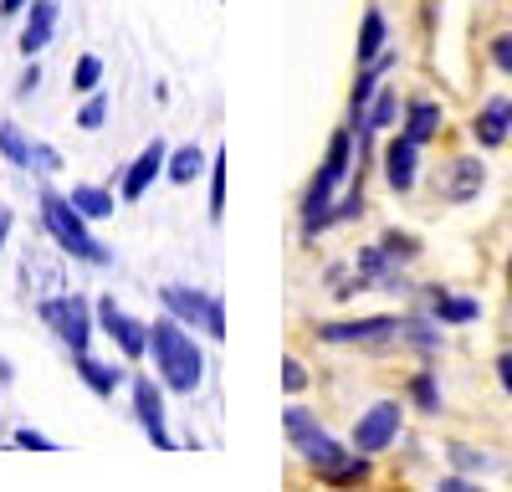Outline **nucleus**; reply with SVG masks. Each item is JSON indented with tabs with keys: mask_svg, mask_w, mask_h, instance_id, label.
Segmentation results:
<instances>
[{
	"mask_svg": "<svg viewBox=\"0 0 512 492\" xmlns=\"http://www.w3.org/2000/svg\"><path fill=\"white\" fill-rule=\"evenodd\" d=\"M400 328V318L379 313V318H349V323H323L318 339L323 344H374V339H390Z\"/></svg>",
	"mask_w": 512,
	"mask_h": 492,
	"instance_id": "obj_8",
	"label": "nucleus"
},
{
	"mask_svg": "<svg viewBox=\"0 0 512 492\" xmlns=\"http://www.w3.org/2000/svg\"><path fill=\"white\" fill-rule=\"evenodd\" d=\"M0 159H11V164H21V170H31V144H26V134L16 129V123H0Z\"/></svg>",
	"mask_w": 512,
	"mask_h": 492,
	"instance_id": "obj_23",
	"label": "nucleus"
},
{
	"mask_svg": "<svg viewBox=\"0 0 512 492\" xmlns=\"http://www.w3.org/2000/svg\"><path fill=\"white\" fill-rule=\"evenodd\" d=\"M436 129H441V108H436L431 98H415V103L405 108V134H410L415 144H425V139H436Z\"/></svg>",
	"mask_w": 512,
	"mask_h": 492,
	"instance_id": "obj_15",
	"label": "nucleus"
},
{
	"mask_svg": "<svg viewBox=\"0 0 512 492\" xmlns=\"http://www.w3.org/2000/svg\"><path fill=\"white\" fill-rule=\"evenodd\" d=\"M395 113H400L395 93H374V98H369V108H364V113H354V118H364L369 129H390V123H395Z\"/></svg>",
	"mask_w": 512,
	"mask_h": 492,
	"instance_id": "obj_24",
	"label": "nucleus"
},
{
	"mask_svg": "<svg viewBox=\"0 0 512 492\" xmlns=\"http://www.w3.org/2000/svg\"><path fill=\"white\" fill-rule=\"evenodd\" d=\"M497 380H502V390L512 395V354H502V359H497Z\"/></svg>",
	"mask_w": 512,
	"mask_h": 492,
	"instance_id": "obj_35",
	"label": "nucleus"
},
{
	"mask_svg": "<svg viewBox=\"0 0 512 492\" xmlns=\"http://www.w3.org/2000/svg\"><path fill=\"white\" fill-rule=\"evenodd\" d=\"M103 118H108V98H103V93H93L88 103L77 108V129H88V134H93V129H103Z\"/></svg>",
	"mask_w": 512,
	"mask_h": 492,
	"instance_id": "obj_28",
	"label": "nucleus"
},
{
	"mask_svg": "<svg viewBox=\"0 0 512 492\" xmlns=\"http://www.w3.org/2000/svg\"><path fill=\"white\" fill-rule=\"evenodd\" d=\"M282 426H287V436H292V446H297V451H303V446H308V441H313V436L323 431V426H318V421L308 416L303 405H287V416H282Z\"/></svg>",
	"mask_w": 512,
	"mask_h": 492,
	"instance_id": "obj_22",
	"label": "nucleus"
},
{
	"mask_svg": "<svg viewBox=\"0 0 512 492\" xmlns=\"http://www.w3.org/2000/svg\"><path fill=\"white\" fill-rule=\"evenodd\" d=\"M0 385H11V364L6 359H0Z\"/></svg>",
	"mask_w": 512,
	"mask_h": 492,
	"instance_id": "obj_40",
	"label": "nucleus"
},
{
	"mask_svg": "<svg viewBox=\"0 0 512 492\" xmlns=\"http://www.w3.org/2000/svg\"><path fill=\"white\" fill-rule=\"evenodd\" d=\"M492 62H497L502 72H512V31H507V36H492Z\"/></svg>",
	"mask_w": 512,
	"mask_h": 492,
	"instance_id": "obj_33",
	"label": "nucleus"
},
{
	"mask_svg": "<svg viewBox=\"0 0 512 492\" xmlns=\"http://www.w3.org/2000/svg\"><path fill=\"white\" fill-rule=\"evenodd\" d=\"M410 395H415L420 410H441V390H436V375H431V369H420V375L410 380Z\"/></svg>",
	"mask_w": 512,
	"mask_h": 492,
	"instance_id": "obj_26",
	"label": "nucleus"
},
{
	"mask_svg": "<svg viewBox=\"0 0 512 492\" xmlns=\"http://www.w3.org/2000/svg\"><path fill=\"white\" fill-rule=\"evenodd\" d=\"M507 277H512V262H507Z\"/></svg>",
	"mask_w": 512,
	"mask_h": 492,
	"instance_id": "obj_41",
	"label": "nucleus"
},
{
	"mask_svg": "<svg viewBox=\"0 0 512 492\" xmlns=\"http://www.w3.org/2000/svg\"><path fill=\"white\" fill-rule=\"evenodd\" d=\"M282 385H287V395H297V390L308 385V369L297 364V359H287V364H282Z\"/></svg>",
	"mask_w": 512,
	"mask_h": 492,
	"instance_id": "obj_31",
	"label": "nucleus"
},
{
	"mask_svg": "<svg viewBox=\"0 0 512 492\" xmlns=\"http://www.w3.org/2000/svg\"><path fill=\"white\" fill-rule=\"evenodd\" d=\"M31 6V0H0V11H6V16H16V11H26Z\"/></svg>",
	"mask_w": 512,
	"mask_h": 492,
	"instance_id": "obj_39",
	"label": "nucleus"
},
{
	"mask_svg": "<svg viewBox=\"0 0 512 492\" xmlns=\"http://www.w3.org/2000/svg\"><path fill=\"white\" fill-rule=\"evenodd\" d=\"M395 67V52H379L374 62H364V72H359V82H354V113H364L369 108V98L379 93V77Z\"/></svg>",
	"mask_w": 512,
	"mask_h": 492,
	"instance_id": "obj_16",
	"label": "nucleus"
},
{
	"mask_svg": "<svg viewBox=\"0 0 512 492\" xmlns=\"http://www.w3.org/2000/svg\"><path fill=\"white\" fill-rule=\"evenodd\" d=\"M395 436H400V405L395 400L369 405L364 416H359V426H354V446L364 451V457H369V451H384Z\"/></svg>",
	"mask_w": 512,
	"mask_h": 492,
	"instance_id": "obj_7",
	"label": "nucleus"
},
{
	"mask_svg": "<svg viewBox=\"0 0 512 492\" xmlns=\"http://www.w3.org/2000/svg\"><path fill=\"white\" fill-rule=\"evenodd\" d=\"M482 190V159H456V180H451V200L466 205Z\"/></svg>",
	"mask_w": 512,
	"mask_h": 492,
	"instance_id": "obj_19",
	"label": "nucleus"
},
{
	"mask_svg": "<svg viewBox=\"0 0 512 492\" xmlns=\"http://www.w3.org/2000/svg\"><path fill=\"white\" fill-rule=\"evenodd\" d=\"M98 328L123 349V359H139V354H149V328L139 323V318H128L113 298H98Z\"/></svg>",
	"mask_w": 512,
	"mask_h": 492,
	"instance_id": "obj_6",
	"label": "nucleus"
},
{
	"mask_svg": "<svg viewBox=\"0 0 512 492\" xmlns=\"http://www.w3.org/2000/svg\"><path fill=\"white\" fill-rule=\"evenodd\" d=\"M226 211V154H216V164H210V216L221 221Z\"/></svg>",
	"mask_w": 512,
	"mask_h": 492,
	"instance_id": "obj_27",
	"label": "nucleus"
},
{
	"mask_svg": "<svg viewBox=\"0 0 512 492\" xmlns=\"http://www.w3.org/2000/svg\"><path fill=\"white\" fill-rule=\"evenodd\" d=\"M16 446H26V451H57V441H52V436H41V431H31V426H21V431H16Z\"/></svg>",
	"mask_w": 512,
	"mask_h": 492,
	"instance_id": "obj_30",
	"label": "nucleus"
},
{
	"mask_svg": "<svg viewBox=\"0 0 512 492\" xmlns=\"http://www.w3.org/2000/svg\"><path fill=\"white\" fill-rule=\"evenodd\" d=\"M431 308H436V318H441V323H477V313H482L472 298H451V293H436V298H431Z\"/></svg>",
	"mask_w": 512,
	"mask_h": 492,
	"instance_id": "obj_21",
	"label": "nucleus"
},
{
	"mask_svg": "<svg viewBox=\"0 0 512 492\" xmlns=\"http://www.w3.org/2000/svg\"><path fill=\"white\" fill-rule=\"evenodd\" d=\"M441 492H472V482H466V477H446Z\"/></svg>",
	"mask_w": 512,
	"mask_h": 492,
	"instance_id": "obj_37",
	"label": "nucleus"
},
{
	"mask_svg": "<svg viewBox=\"0 0 512 492\" xmlns=\"http://www.w3.org/2000/svg\"><path fill=\"white\" fill-rule=\"evenodd\" d=\"M159 298L180 323H195L210 339H226V308H221L216 293H195V287H185V282H164Z\"/></svg>",
	"mask_w": 512,
	"mask_h": 492,
	"instance_id": "obj_4",
	"label": "nucleus"
},
{
	"mask_svg": "<svg viewBox=\"0 0 512 492\" xmlns=\"http://www.w3.org/2000/svg\"><path fill=\"white\" fill-rule=\"evenodd\" d=\"M384 16L379 11H364V26H359V62H374L379 52H384Z\"/></svg>",
	"mask_w": 512,
	"mask_h": 492,
	"instance_id": "obj_20",
	"label": "nucleus"
},
{
	"mask_svg": "<svg viewBox=\"0 0 512 492\" xmlns=\"http://www.w3.org/2000/svg\"><path fill=\"white\" fill-rule=\"evenodd\" d=\"M67 200H72V205H77V211L88 216V221H103V216H113V190H103V185H77Z\"/></svg>",
	"mask_w": 512,
	"mask_h": 492,
	"instance_id": "obj_17",
	"label": "nucleus"
},
{
	"mask_svg": "<svg viewBox=\"0 0 512 492\" xmlns=\"http://www.w3.org/2000/svg\"><path fill=\"white\" fill-rule=\"evenodd\" d=\"M134 416H139V426L149 431V441H154L159 451L175 446V441H169V426H164V395H159V385H154L149 375L134 380Z\"/></svg>",
	"mask_w": 512,
	"mask_h": 492,
	"instance_id": "obj_9",
	"label": "nucleus"
},
{
	"mask_svg": "<svg viewBox=\"0 0 512 492\" xmlns=\"http://www.w3.org/2000/svg\"><path fill=\"white\" fill-rule=\"evenodd\" d=\"M41 226H47V236L62 246V252H72L77 262H93V267H108V246L88 231V216L77 211V205L57 190H41Z\"/></svg>",
	"mask_w": 512,
	"mask_h": 492,
	"instance_id": "obj_2",
	"label": "nucleus"
},
{
	"mask_svg": "<svg viewBox=\"0 0 512 492\" xmlns=\"http://www.w3.org/2000/svg\"><path fill=\"white\" fill-rule=\"evenodd\" d=\"M41 323H47L72 354L88 349V339H93V308H88V298H77V293L41 298Z\"/></svg>",
	"mask_w": 512,
	"mask_h": 492,
	"instance_id": "obj_5",
	"label": "nucleus"
},
{
	"mask_svg": "<svg viewBox=\"0 0 512 492\" xmlns=\"http://www.w3.org/2000/svg\"><path fill=\"white\" fill-rule=\"evenodd\" d=\"M36 82H41V72H36V67H31V72H26V77H21V88H16V93H21V98H26V93H36Z\"/></svg>",
	"mask_w": 512,
	"mask_h": 492,
	"instance_id": "obj_36",
	"label": "nucleus"
},
{
	"mask_svg": "<svg viewBox=\"0 0 512 492\" xmlns=\"http://www.w3.org/2000/svg\"><path fill=\"white\" fill-rule=\"evenodd\" d=\"M98 82H103V62H98V57H77L72 88H77V93H98Z\"/></svg>",
	"mask_w": 512,
	"mask_h": 492,
	"instance_id": "obj_25",
	"label": "nucleus"
},
{
	"mask_svg": "<svg viewBox=\"0 0 512 492\" xmlns=\"http://www.w3.org/2000/svg\"><path fill=\"white\" fill-rule=\"evenodd\" d=\"M384 252H390V262H405V257H415V241L410 236H384Z\"/></svg>",
	"mask_w": 512,
	"mask_h": 492,
	"instance_id": "obj_32",
	"label": "nucleus"
},
{
	"mask_svg": "<svg viewBox=\"0 0 512 492\" xmlns=\"http://www.w3.org/2000/svg\"><path fill=\"white\" fill-rule=\"evenodd\" d=\"M149 354H154V369H159V380L169 390H180V395H195L200 380H205V354L200 344L185 334V323L169 313L159 323H149Z\"/></svg>",
	"mask_w": 512,
	"mask_h": 492,
	"instance_id": "obj_1",
	"label": "nucleus"
},
{
	"mask_svg": "<svg viewBox=\"0 0 512 492\" xmlns=\"http://www.w3.org/2000/svg\"><path fill=\"white\" fill-rule=\"evenodd\" d=\"M6 236H11V211L0 205V246H6Z\"/></svg>",
	"mask_w": 512,
	"mask_h": 492,
	"instance_id": "obj_38",
	"label": "nucleus"
},
{
	"mask_svg": "<svg viewBox=\"0 0 512 492\" xmlns=\"http://www.w3.org/2000/svg\"><path fill=\"white\" fill-rule=\"evenodd\" d=\"M451 457H456L461 467H487V462L477 457V451H466V446H451Z\"/></svg>",
	"mask_w": 512,
	"mask_h": 492,
	"instance_id": "obj_34",
	"label": "nucleus"
},
{
	"mask_svg": "<svg viewBox=\"0 0 512 492\" xmlns=\"http://www.w3.org/2000/svg\"><path fill=\"white\" fill-rule=\"evenodd\" d=\"M77 375H82V385H88L93 395H113L118 385H123V369L118 364H108V359H93L88 349H77Z\"/></svg>",
	"mask_w": 512,
	"mask_h": 492,
	"instance_id": "obj_14",
	"label": "nucleus"
},
{
	"mask_svg": "<svg viewBox=\"0 0 512 492\" xmlns=\"http://www.w3.org/2000/svg\"><path fill=\"white\" fill-rule=\"evenodd\" d=\"M164 164H169V154H164V144L154 139V144H149L134 164H128V170H123V200H139V195L164 175Z\"/></svg>",
	"mask_w": 512,
	"mask_h": 492,
	"instance_id": "obj_10",
	"label": "nucleus"
},
{
	"mask_svg": "<svg viewBox=\"0 0 512 492\" xmlns=\"http://www.w3.org/2000/svg\"><path fill=\"white\" fill-rule=\"evenodd\" d=\"M205 170V154L195 149V144H185V149H175L169 154V164H164V175L175 180V185H195V175Z\"/></svg>",
	"mask_w": 512,
	"mask_h": 492,
	"instance_id": "obj_18",
	"label": "nucleus"
},
{
	"mask_svg": "<svg viewBox=\"0 0 512 492\" xmlns=\"http://www.w3.org/2000/svg\"><path fill=\"white\" fill-rule=\"evenodd\" d=\"M472 134L482 139V149H497V144L512 134V103H507V98L482 103V113L472 118Z\"/></svg>",
	"mask_w": 512,
	"mask_h": 492,
	"instance_id": "obj_12",
	"label": "nucleus"
},
{
	"mask_svg": "<svg viewBox=\"0 0 512 492\" xmlns=\"http://www.w3.org/2000/svg\"><path fill=\"white\" fill-rule=\"evenodd\" d=\"M349 164H354V134H349V129H338V134L328 139V159H323V170L313 175L308 200H303V226H308V236H313L318 226H328V221H333V190L344 185Z\"/></svg>",
	"mask_w": 512,
	"mask_h": 492,
	"instance_id": "obj_3",
	"label": "nucleus"
},
{
	"mask_svg": "<svg viewBox=\"0 0 512 492\" xmlns=\"http://www.w3.org/2000/svg\"><path fill=\"white\" fill-rule=\"evenodd\" d=\"M415 154H420V144L410 134H400L390 149H384V180H390L395 190H410L415 185Z\"/></svg>",
	"mask_w": 512,
	"mask_h": 492,
	"instance_id": "obj_13",
	"label": "nucleus"
},
{
	"mask_svg": "<svg viewBox=\"0 0 512 492\" xmlns=\"http://www.w3.org/2000/svg\"><path fill=\"white\" fill-rule=\"evenodd\" d=\"M31 170H41V175L62 170V154H57L52 144H31Z\"/></svg>",
	"mask_w": 512,
	"mask_h": 492,
	"instance_id": "obj_29",
	"label": "nucleus"
},
{
	"mask_svg": "<svg viewBox=\"0 0 512 492\" xmlns=\"http://www.w3.org/2000/svg\"><path fill=\"white\" fill-rule=\"evenodd\" d=\"M52 36H57V0H31V16L21 26V52L36 57L41 47H52Z\"/></svg>",
	"mask_w": 512,
	"mask_h": 492,
	"instance_id": "obj_11",
	"label": "nucleus"
}]
</instances>
